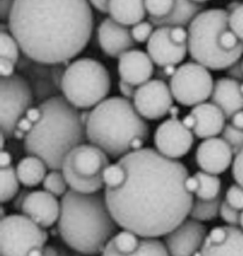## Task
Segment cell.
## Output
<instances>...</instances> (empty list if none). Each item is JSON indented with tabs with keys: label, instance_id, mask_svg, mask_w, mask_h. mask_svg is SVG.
<instances>
[{
	"label": "cell",
	"instance_id": "7bdbcfd3",
	"mask_svg": "<svg viewBox=\"0 0 243 256\" xmlns=\"http://www.w3.org/2000/svg\"><path fill=\"white\" fill-rule=\"evenodd\" d=\"M90 5L102 14H108V6L110 0H88Z\"/></svg>",
	"mask_w": 243,
	"mask_h": 256
},
{
	"label": "cell",
	"instance_id": "f546056e",
	"mask_svg": "<svg viewBox=\"0 0 243 256\" xmlns=\"http://www.w3.org/2000/svg\"><path fill=\"white\" fill-rule=\"evenodd\" d=\"M42 184L44 190L55 196L56 198H62L69 190V185L61 170H53L47 172Z\"/></svg>",
	"mask_w": 243,
	"mask_h": 256
},
{
	"label": "cell",
	"instance_id": "4316f807",
	"mask_svg": "<svg viewBox=\"0 0 243 256\" xmlns=\"http://www.w3.org/2000/svg\"><path fill=\"white\" fill-rule=\"evenodd\" d=\"M197 181V188L194 192L195 198L212 200L221 196L222 182L218 175L205 171H198L193 175Z\"/></svg>",
	"mask_w": 243,
	"mask_h": 256
},
{
	"label": "cell",
	"instance_id": "7c38bea8",
	"mask_svg": "<svg viewBox=\"0 0 243 256\" xmlns=\"http://www.w3.org/2000/svg\"><path fill=\"white\" fill-rule=\"evenodd\" d=\"M187 40L184 26L157 28L147 42V52L158 67L177 66L188 54Z\"/></svg>",
	"mask_w": 243,
	"mask_h": 256
},
{
	"label": "cell",
	"instance_id": "7a4b0ae2",
	"mask_svg": "<svg viewBox=\"0 0 243 256\" xmlns=\"http://www.w3.org/2000/svg\"><path fill=\"white\" fill-rule=\"evenodd\" d=\"M8 29L25 56L63 64L87 46L94 14L88 0H14Z\"/></svg>",
	"mask_w": 243,
	"mask_h": 256
},
{
	"label": "cell",
	"instance_id": "1f68e13d",
	"mask_svg": "<svg viewBox=\"0 0 243 256\" xmlns=\"http://www.w3.org/2000/svg\"><path fill=\"white\" fill-rule=\"evenodd\" d=\"M222 138L228 143L233 150L234 155H237L243 149V130L237 128L233 124H226L222 132Z\"/></svg>",
	"mask_w": 243,
	"mask_h": 256
},
{
	"label": "cell",
	"instance_id": "f1b7e54d",
	"mask_svg": "<svg viewBox=\"0 0 243 256\" xmlns=\"http://www.w3.org/2000/svg\"><path fill=\"white\" fill-rule=\"evenodd\" d=\"M1 202L7 203L12 201L18 192L19 180L16 174V170L11 164L9 166L1 168Z\"/></svg>",
	"mask_w": 243,
	"mask_h": 256
},
{
	"label": "cell",
	"instance_id": "6da1fadb",
	"mask_svg": "<svg viewBox=\"0 0 243 256\" xmlns=\"http://www.w3.org/2000/svg\"><path fill=\"white\" fill-rule=\"evenodd\" d=\"M179 160L147 147L104 171V198L119 228L145 238L164 237L189 216L194 196Z\"/></svg>",
	"mask_w": 243,
	"mask_h": 256
},
{
	"label": "cell",
	"instance_id": "ee69618b",
	"mask_svg": "<svg viewBox=\"0 0 243 256\" xmlns=\"http://www.w3.org/2000/svg\"><path fill=\"white\" fill-rule=\"evenodd\" d=\"M230 120H231V124H233L235 127L243 130V110L234 114Z\"/></svg>",
	"mask_w": 243,
	"mask_h": 256
},
{
	"label": "cell",
	"instance_id": "db71d44e",
	"mask_svg": "<svg viewBox=\"0 0 243 256\" xmlns=\"http://www.w3.org/2000/svg\"><path fill=\"white\" fill-rule=\"evenodd\" d=\"M241 90H242V92H243V82L241 84Z\"/></svg>",
	"mask_w": 243,
	"mask_h": 256
},
{
	"label": "cell",
	"instance_id": "2e32d148",
	"mask_svg": "<svg viewBox=\"0 0 243 256\" xmlns=\"http://www.w3.org/2000/svg\"><path fill=\"white\" fill-rule=\"evenodd\" d=\"M207 226L199 220L187 218L164 236V244L169 256H194L207 239Z\"/></svg>",
	"mask_w": 243,
	"mask_h": 256
},
{
	"label": "cell",
	"instance_id": "ac0fdd59",
	"mask_svg": "<svg viewBox=\"0 0 243 256\" xmlns=\"http://www.w3.org/2000/svg\"><path fill=\"white\" fill-rule=\"evenodd\" d=\"M195 158L201 170L219 175L229 170L234 160V153L222 138L215 136L204 140L199 144Z\"/></svg>",
	"mask_w": 243,
	"mask_h": 256
},
{
	"label": "cell",
	"instance_id": "11a10c76",
	"mask_svg": "<svg viewBox=\"0 0 243 256\" xmlns=\"http://www.w3.org/2000/svg\"></svg>",
	"mask_w": 243,
	"mask_h": 256
},
{
	"label": "cell",
	"instance_id": "74e56055",
	"mask_svg": "<svg viewBox=\"0 0 243 256\" xmlns=\"http://www.w3.org/2000/svg\"><path fill=\"white\" fill-rule=\"evenodd\" d=\"M227 76L230 78L236 80L238 82H243V61L239 60L235 64H233L227 70Z\"/></svg>",
	"mask_w": 243,
	"mask_h": 256
},
{
	"label": "cell",
	"instance_id": "d590c367",
	"mask_svg": "<svg viewBox=\"0 0 243 256\" xmlns=\"http://www.w3.org/2000/svg\"><path fill=\"white\" fill-rule=\"evenodd\" d=\"M219 216L228 226H240V220H241L240 211L235 209L234 207H232L225 201V200H223L222 201Z\"/></svg>",
	"mask_w": 243,
	"mask_h": 256
},
{
	"label": "cell",
	"instance_id": "83f0119b",
	"mask_svg": "<svg viewBox=\"0 0 243 256\" xmlns=\"http://www.w3.org/2000/svg\"><path fill=\"white\" fill-rule=\"evenodd\" d=\"M222 201V194L217 198L212 200H203L194 198L189 218L199 220L201 222H212L219 216Z\"/></svg>",
	"mask_w": 243,
	"mask_h": 256
},
{
	"label": "cell",
	"instance_id": "836d02e7",
	"mask_svg": "<svg viewBox=\"0 0 243 256\" xmlns=\"http://www.w3.org/2000/svg\"><path fill=\"white\" fill-rule=\"evenodd\" d=\"M225 201L239 211H243V188L239 184H233L225 194Z\"/></svg>",
	"mask_w": 243,
	"mask_h": 256
},
{
	"label": "cell",
	"instance_id": "681fc988",
	"mask_svg": "<svg viewBox=\"0 0 243 256\" xmlns=\"http://www.w3.org/2000/svg\"><path fill=\"white\" fill-rule=\"evenodd\" d=\"M240 228L243 230V211L241 212V220H240Z\"/></svg>",
	"mask_w": 243,
	"mask_h": 256
},
{
	"label": "cell",
	"instance_id": "7402d4cb",
	"mask_svg": "<svg viewBox=\"0 0 243 256\" xmlns=\"http://www.w3.org/2000/svg\"><path fill=\"white\" fill-rule=\"evenodd\" d=\"M118 72L121 80L138 87L151 80L155 63L148 52L132 48L118 58Z\"/></svg>",
	"mask_w": 243,
	"mask_h": 256
},
{
	"label": "cell",
	"instance_id": "f35d334b",
	"mask_svg": "<svg viewBox=\"0 0 243 256\" xmlns=\"http://www.w3.org/2000/svg\"><path fill=\"white\" fill-rule=\"evenodd\" d=\"M30 194V190L29 188H20L18 190V192L15 194L13 200H12V207L14 209V211H21V207H22V204L24 202L25 198H27Z\"/></svg>",
	"mask_w": 243,
	"mask_h": 256
},
{
	"label": "cell",
	"instance_id": "d4e9b609",
	"mask_svg": "<svg viewBox=\"0 0 243 256\" xmlns=\"http://www.w3.org/2000/svg\"><path fill=\"white\" fill-rule=\"evenodd\" d=\"M108 14L115 22L126 26H133L143 22L147 11L144 0H110Z\"/></svg>",
	"mask_w": 243,
	"mask_h": 256
},
{
	"label": "cell",
	"instance_id": "484cf974",
	"mask_svg": "<svg viewBox=\"0 0 243 256\" xmlns=\"http://www.w3.org/2000/svg\"><path fill=\"white\" fill-rule=\"evenodd\" d=\"M15 170L20 184L30 188L43 183L48 168L41 158L27 155L18 162Z\"/></svg>",
	"mask_w": 243,
	"mask_h": 256
},
{
	"label": "cell",
	"instance_id": "60d3db41",
	"mask_svg": "<svg viewBox=\"0 0 243 256\" xmlns=\"http://www.w3.org/2000/svg\"><path fill=\"white\" fill-rule=\"evenodd\" d=\"M118 86H119L120 93L122 94V97H124L128 100H133V97H134L135 91H136L135 86H131L130 84L121 80V78H120Z\"/></svg>",
	"mask_w": 243,
	"mask_h": 256
},
{
	"label": "cell",
	"instance_id": "bcb514c9",
	"mask_svg": "<svg viewBox=\"0 0 243 256\" xmlns=\"http://www.w3.org/2000/svg\"><path fill=\"white\" fill-rule=\"evenodd\" d=\"M42 256H60V250L53 246H44Z\"/></svg>",
	"mask_w": 243,
	"mask_h": 256
},
{
	"label": "cell",
	"instance_id": "9c48e42d",
	"mask_svg": "<svg viewBox=\"0 0 243 256\" xmlns=\"http://www.w3.org/2000/svg\"><path fill=\"white\" fill-rule=\"evenodd\" d=\"M47 239L45 229L23 214H7L1 218V256H29L32 250L43 248Z\"/></svg>",
	"mask_w": 243,
	"mask_h": 256
},
{
	"label": "cell",
	"instance_id": "3957f363",
	"mask_svg": "<svg viewBox=\"0 0 243 256\" xmlns=\"http://www.w3.org/2000/svg\"><path fill=\"white\" fill-rule=\"evenodd\" d=\"M38 108L40 117L23 138L24 151L41 158L49 170H61L67 154L87 140L85 116L63 95L43 100Z\"/></svg>",
	"mask_w": 243,
	"mask_h": 256
},
{
	"label": "cell",
	"instance_id": "44dd1931",
	"mask_svg": "<svg viewBox=\"0 0 243 256\" xmlns=\"http://www.w3.org/2000/svg\"><path fill=\"white\" fill-rule=\"evenodd\" d=\"M60 208V201L55 196L44 190H34L24 200L20 213L45 229L57 222Z\"/></svg>",
	"mask_w": 243,
	"mask_h": 256
},
{
	"label": "cell",
	"instance_id": "277c9868",
	"mask_svg": "<svg viewBox=\"0 0 243 256\" xmlns=\"http://www.w3.org/2000/svg\"><path fill=\"white\" fill-rule=\"evenodd\" d=\"M57 230L62 241L75 252L99 256L118 233L104 194L69 190L60 200Z\"/></svg>",
	"mask_w": 243,
	"mask_h": 256
},
{
	"label": "cell",
	"instance_id": "8992f818",
	"mask_svg": "<svg viewBox=\"0 0 243 256\" xmlns=\"http://www.w3.org/2000/svg\"><path fill=\"white\" fill-rule=\"evenodd\" d=\"M226 9H209L197 14L187 28L188 54L193 61L212 71H226L243 52H230L221 44V34L229 28Z\"/></svg>",
	"mask_w": 243,
	"mask_h": 256
},
{
	"label": "cell",
	"instance_id": "8fae6325",
	"mask_svg": "<svg viewBox=\"0 0 243 256\" xmlns=\"http://www.w3.org/2000/svg\"><path fill=\"white\" fill-rule=\"evenodd\" d=\"M0 88L1 132L7 138H11L18 122L31 108L34 95L26 78L19 74L1 78Z\"/></svg>",
	"mask_w": 243,
	"mask_h": 256
},
{
	"label": "cell",
	"instance_id": "9a60e30c",
	"mask_svg": "<svg viewBox=\"0 0 243 256\" xmlns=\"http://www.w3.org/2000/svg\"><path fill=\"white\" fill-rule=\"evenodd\" d=\"M156 150L161 155L172 160L186 156L194 144V134L177 117L162 122L154 136Z\"/></svg>",
	"mask_w": 243,
	"mask_h": 256
},
{
	"label": "cell",
	"instance_id": "ffe728a7",
	"mask_svg": "<svg viewBox=\"0 0 243 256\" xmlns=\"http://www.w3.org/2000/svg\"><path fill=\"white\" fill-rule=\"evenodd\" d=\"M98 42L101 50L112 58H119L135 46L129 26H123L110 16L104 18L97 30Z\"/></svg>",
	"mask_w": 243,
	"mask_h": 256
},
{
	"label": "cell",
	"instance_id": "e575fe53",
	"mask_svg": "<svg viewBox=\"0 0 243 256\" xmlns=\"http://www.w3.org/2000/svg\"><path fill=\"white\" fill-rule=\"evenodd\" d=\"M229 14L230 29L243 42V2Z\"/></svg>",
	"mask_w": 243,
	"mask_h": 256
},
{
	"label": "cell",
	"instance_id": "f6af8a7d",
	"mask_svg": "<svg viewBox=\"0 0 243 256\" xmlns=\"http://www.w3.org/2000/svg\"><path fill=\"white\" fill-rule=\"evenodd\" d=\"M0 162H1V168H5V166H9L12 164V156L9 152L2 150L1 151V158H0Z\"/></svg>",
	"mask_w": 243,
	"mask_h": 256
},
{
	"label": "cell",
	"instance_id": "8d00e7d4",
	"mask_svg": "<svg viewBox=\"0 0 243 256\" xmlns=\"http://www.w3.org/2000/svg\"><path fill=\"white\" fill-rule=\"evenodd\" d=\"M232 176L236 183L243 188V149L235 155L232 164Z\"/></svg>",
	"mask_w": 243,
	"mask_h": 256
},
{
	"label": "cell",
	"instance_id": "ab89813d",
	"mask_svg": "<svg viewBox=\"0 0 243 256\" xmlns=\"http://www.w3.org/2000/svg\"><path fill=\"white\" fill-rule=\"evenodd\" d=\"M16 64H14L13 61L5 58L0 59V72L1 78H9L14 74V67Z\"/></svg>",
	"mask_w": 243,
	"mask_h": 256
},
{
	"label": "cell",
	"instance_id": "603a6c76",
	"mask_svg": "<svg viewBox=\"0 0 243 256\" xmlns=\"http://www.w3.org/2000/svg\"><path fill=\"white\" fill-rule=\"evenodd\" d=\"M190 114L194 119L192 132L200 140L217 136L222 134L226 126L225 114L212 102H205L193 106Z\"/></svg>",
	"mask_w": 243,
	"mask_h": 256
},
{
	"label": "cell",
	"instance_id": "816d5d0a",
	"mask_svg": "<svg viewBox=\"0 0 243 256\" xmlns=\"http://www.w3.org/2000/svg\"><path fill=\"white\" fill-rule=\"evenodd\" d=\"M193 2H195V3H198V4H203L204 5V3H206V2H208V1H210V0H192Z\"/></svg>",
	"mask_w": 243,
	"mask_h": 256
},
{
	"label": "cell",
	"instance_id": "30bf717a",
	"mask_svg": "<svg viewBox=\"0 0 243 256\" xmlns=\"http://www.w3.org/2000/svg\"><path fill=\"white\" fill-rule=\"evenodd\" d=\"M174 100L184 106H195L211 98L215 82L210 70L195 61L179 66L169 80Z\"/></svg>",
	"mask_w": 243,
	"mask_h": 256
},
{
	"label": "cell",
	"instance_id": "e0dca14e",
	"mask_svg": "<svg viewBox=\"0 0 243 256\" xmlns=\"http://www.w3.org/2000/svg\"><path fill=\"white\" fill-rule=\"evenodd\" d=\"M101 256H169L158 238L140 237L132 232H118L106 244Z\"/></svg>",
	"mask_w": 243,
	"mask_h": 256
},
{
	"label": "cell",
	"instance_id": "b9f144b4",
	"mask_svg": "<svg viewBox=\"0 0 243 256\" xmlns=\"http://www.w3.org/2000/svg\"><path fill=\"white\" fill-rule=\"evenodd\" d=\"M14 6V0L0 1V18L3 22H8Z\"/></svg>",
	"mask_w": 243,
	"mask_h": 256
},
{
	"label": "cell",
	"instance_id": "c3c4849f",
	"mask_svg": "<svg viewBox=\"0 0 243 256\" xmlns=\"http://www.w3.org/2000/svg\"><path fill=\"white\" fill-rule=\"evenodd\" d=\"M6 140L7 138L1 132L0 134V144H1V150H4V147H5V142H6Z\"/></svg>",
	"mask_w": 243,
	"mask_h": 256
},
{
	"label": "cell",
	"instance_id": "f907efd6",
	"mask_svg": "<svg viewBox=\"0 0 243 256\" xmlns=\"http://www.w3.org/2000/svg\"><path fill=\"white\" fill-rule=\"evenodd\" d=\"M60 256H70L65 250H60Z\"/></svg>",
	"mask_w": 243,
	"mask_h": 256
},
{
	"label": "cell",
	"instance_id": "f5cc1de1",
	"mask_svg": "<svg viewBox=\"0 0 243 256\" xmlns=\"http://www.w3.org/2000/svg\"><path fill=\"white\" fill-rule=\"evenodd\" d=\"M72 256H91V254H79V252H75Z\"/></svg>",
	"mask_w": 243,
	"mask_h": 256
},
{
	"label": "cell",
	"instance_id": "7dc6e473",
	"mask_svg": "<svg viewBox=\"0 0 243 256\" xmlns=\"http://www.w3.org/2000/svg\"><path fill=\"white\" fill-rule=\"evenodd\" d=\"M242 2H239V1H233V2H231L228 4V6H227V11L231 13V12H233L234 10H236L239 6H240V4H241Z\"/></svg>",
	"mask_w": 243,
	"mask_h": 256
},
{
	"label": "cell",
	"instance_id": "d6986e66",
	"mask_svg": "<svg viewBox=\"0 0 243 256\" xmlns=\"http://www.w3.org/2000/svg\"><path fill=\"white\" fill-rule=\"evenodd\" d=\"M201 256H243V230L240 226L213 228L200 250Z\"/></svg>",
	"mask_w": 243,
	"mask_h": 256
},
{
	"label": "cell",
	"instance_id": "d6a6232c",
	"mask_svg": "<svg viewBox=\"0 0 243 256\" xmlns=\"http://www.w3.org/2000/svg\"><path fill=\"white\" fill-rule=\"evenodd\" d=\"M155 26L150 22H141L133 26L130 31L135 43L143 44L148 42L155 31Z\"/></svg>",
	"mask_w": 243,
	"mask_h": 256
},
{
	"label": "cell",
	"instance_id": "52a82bcc",
	"mask_svg": "<svg viewBox=\"0 0 243 256\" xmlns=\"http://www.w3.org/2000/svg\"><path fill=\"white\" fill-rule=\"evenodd\" d=\"M110 89V74L105 66L96 59L79 58L65 68L61 92L79 110L94 108L106 99Z\"/></svg>",
	"mask_w": 243,
	"mask_h": 256
},
{
	"label": "cell",
	"instance_id": "4dcf8cb0",
	"mask_svg": "<svg viewBox=\"0 0 243 256\" xmlns=\"http://www.w3.org/2000/svg\"><path fill=\"white\" fill-rule=\"evenodd\" d=\"M1 58L9 59L14 64H17L20 58V46L14 39V36L7 30H1L0 34Z\"/></svg>",
	"mask_w": 243,
	"mask_h": 256
},
{
	"label": "cell",
	"instance_id": "4fadbf2b",
	"mask_svg": "<svg viewBox=\"0 0 243 256\" xmlns=\"http://www.w3.org/2000/svg\"><path fill=\"white\" fill-rule=\"evenodd\" d=\"M150 20L156 28L188 26L204 11V5L192 0H144Z\"/></svg>",
	"mask_w": 243,
	"mask_h": 256
},
{
	"label": "cell",
	"instance_id": "5bb4252c",
	"mask_svg": "<svg viewBox=\"0 0 243 256\" xmlns=\"http://www.w3.org/2000/svg\"><path fill=\"white\" fill-rule=\"evenodd\" d=\"M132 102L144 119L155 121L170 114L174 97L169 84L156 78L136 88Z\"/></svg>",
	"mask_w": 243,
	"mask_h": 256
},
{
	"label": "cell",
	"instance_id": "ba28073f",
	"mask_svg": "<svg viewBox=\"0 0 243 256\" xmlns=\"http://www.w3.org/2000/svg\"><path fill=\"white\" fill-rule=\"evenodd\" d=\"M109 164V156L100 148L83 143L67 154L61 170L70 190L80 194H96L104 188L103 174Z\"/></svg>",
	"mask_w": 243,
	"mask_h": 256
},
{
	"label": "cell",
	"instance_id": "cb8c5ba5",
	"mask_svg": "<svg viewBox=\"0 0 243 256\" xmlns=\"http://www.w3.org/2000/svg\"><path fill=\"white\" fill-rule=\"evenodd\" d=\"M211 99L212 102L223 112L227 119H231L234 114L243 110L241 82L228 76L218 78L215 82Z\"/></svg>",
	"mask_w": 243,
	"mask_h": 256
},
{
	"label": "cell",
	"instance_id": "5b68a950",
	"mask_svg": "<svg viewBox=\"0 0 243 256\" xmlns=\"http://www.w3.org/2000/svg\"><path fill=\"white\" fill-rule=\"evenodd\" d=\"M85 126L87 140L112 158L143 148L150 136L146 119L124 97L102 100L89 112Z\"/></svg>",
	"mask_w": 243,
	"mask_h": 256
}]
</instances>
